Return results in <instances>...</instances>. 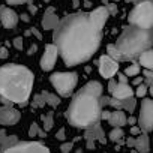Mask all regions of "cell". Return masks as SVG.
<instances>
[{
    "label": "cell",
    "instance_id": "6da1fadb",
    "mask_svg": "<svg viewBox=\"0 0 153 153\" xmlns=\"http://www.w3.org/2000/svg\"><path fill=\"white\" fill-rule=\"evenodd\" d=\"M101 32L93 27L89 14L76 12L65 17L54 29L53 41L66 66L87 62L99 48Z\"/></svg>",
    "mask_w": 153,
    "mask_h": 153
},
{
    "label": "cell",
    "instance_id": "7a4b0ae2",
    "mask_svg": "<svg viewBox=\"0 0 153 153\" xmlns=\"http://www.w3.org/2000/svg\"><path fill=\"white\" fill-rule=\"evenodd\" d=\"M102 95V86L99 81H89L81 90L76 92L66 111V119L72 126L89 128L99 122L101 105L99 98Z\"/></svg>",
    "mask_w": 153,
    "mask_h": 153
},
{
    "label": "cell",
    "instance_id": "3957f363",
    "mask_svg": "<svg viewBox=\"0 0 153 153\" xmlns=\"http://www.w3.org/2000/svg\"><path fill=\"white\" fill-rule=\"evenodd\" d=\"M33 87V74L29 68L21 65H5L0 66V95L2 98L24 104Z\"/></svg>",
    "mask_w": 153,
    "mask_h": 153
},
{
    "label": "cell",
    "instance_id": "277c9868",
    "mask_svg": "<svg viewBox=\"0 0 153 153\" xmlns=\"http://www.w3.org/2000/svg\"><path fill=\"white\" fill-rule=\"evenodd\" d=\"M116 50L120 53L123 62L134 60L143 51L152 47V32L143 30L134 26H128L123 29L117 42L114 44Z\"/></svg>",
    "mask_w": 153,
    "mask_h": 153
},
{
    "label": "cell",
    "instance_id": "5b68a950",
    "mask_svg": "<svg viewBox=\"0 0 153 153\" xmlns=\"http://www.w3.org/2000/svg\"><path fill=\"white\" fill-rule=\"evenodd\" d=\"M129 24L143 30H150L153 24V5L152 0H143L138 2L137 6L132 9V12L128 17Z\"/></svg>",
    "mask_w": 153,
    "mask_h": 153
},
{
    "label": "cell",
    "instance_id": "8992f818",
    "mask_svg": "<svg viewBox=\"0 0 153 153\" xmlns=\"http://www.w3.org/2000/svg\"><path fill=\"white\" fill-rule=\"evenodd\" d=\"M50 81L53 87L57 90V93L63 98H69L76 86L78 75L75 72H54L50 76Z\"/></svg>",
    "mask_w": 153,
    "mask_h": 153
},
{
    "label": "cell",
    "instance_id": "52a82bcc",
    "mask_svg": "<svg viewBox=\"0 0 153 153\" xmlns=\"http://www.w3.org/2000/svg\"><path fill=\"white\" fill-rule=\"evenodd\" d=\"M0 153H50V150L36 141H17L9 146H3Z\"/></svg>",
    "mask_w": 153,
    "mask_h": 153
},
{
    "label": "cell",
    "instance_id": "ba28073f",
    "mask_svg": "<svg viewBox=\"0 0 153 153\" xmlns=\"http://www.w3.org/2000/svg\"><path fill=\"white\" fill-rule=\"evenodd\" d=\"M140 129L147 134L152 131L153 126V101L152 99H144L141 102V110H140V117H138Z\"/></svg>",
    "mask_w": 153,
    "mask_h": 153
},
{
    "label": "cell",
    "instance_id": "9c48e42d",
    "mask_svg": "<svg viewBox=\"0 0 153 153\" xmlns=\"http://www.w3.org/2000/svg\"><path fill=\"white\" fill-rule=\"evenodd\" d=\"M99 105L101 108L104 105H110V107H114L116 110H125V111H129V113H134L135 107H137V101L135 98H128V99H114V98H108V96H101L99 98Z\"/></svg>",
    "mask_w": 153,
    "mask_h": 153
},
{
    "label": "cell",
    "instance_id": "30bf717a",
    "mask_svg": "<svg viewBox=\"0 0 153 153\" xmlns=\"http://www.w3.org/2000/svg\"><path fill=\"white\" fill-rule=\"evenodd\" d=\"M119 71V63L116 60H113L110 56L104 54L99 59V74L104 76V78H111L114 76Z\"/></svg>",
    "mask_w": 153,
    "mask_h": 153
},
{
    "label": "cell",
    "instance_id": "8fae6325",
    "mask_svg": "<svg viewBox=\"0 0 153 153\" xmlns=\"http://www.w3.org/2000/svg\"><path fill=\"white\" fill-rule=\"evenodd\" d=\"M57 56H59V51L56 48L54 44H50L45 47V51L42 54V59H41V68L44 71H51L57 62Z\"/></svg>",
    "mask_w": 153,
    "mask_h": 153
},
{
    "label": "cell",
    "instance_id": "7c38bea8",
    "mask_svg": "<svg viewBox=\"0 0 153 153\" xmlns=\"http://www.w3.org/2000/svg\"><path fill=\"white\" fill-rule=\"evenodd\" d=\"M20 117H21V114L15 108L8 107V105L0 107V125H5V126L15 125V123H18Z\"/></svg>",
    "mask_w": 153,
    "mask_h": 153
},
{
    "label": "cell",
    "instance_id": "4fadbf2b",
    "mask_svg": "<svg viewBox=\"0 0 153 153\" xmlns=\"http://www.w3.org/2000/svg\"><path fill=\"white\" fill-rule=\"evenodd\" d=\"M86 140H87V147L89 149L95 147V141L105 143V134H104L99 123H95V125L89 126V129L86 131Z\"/></svg>",
    "mask_w": 153,
    "mask_h": 153
},
{
    "label": "cell",
    "instance_id": "5bb4252c",
    "mask_svg": "<svg viewBox=\"0 0 153 153\" xmlns=\"http://www.w3.org/2000/svg\"><path fill=\"white\" fill-rule=\"evenodd\" d=\"M108 17H110V15H108L105 6L96 8L95 11H92V12L89 14V20H90V23H92L93 27H95L96 30H99V32H102V27L105 26Z\"/></svg>",
    "mask_w": 153,
    "mask_h": 153
},
{
    "label": "cell",
    "instance_id": "9a60e30c",
    "mask_svg": "<svg viewBox=\"0 0 153 153\" xmlns=\"http://www.w3.org/2000/svg\"><path fill=\"white\" fill-rule=\"evenodd\" d=\"M0 21H2L3 27L6 29H14L18 23V15L15 14V11H12L11 8H3L0 6Z\"/></svg>",
    "mask_w": 153,
    "mask_h": 153
},
{
    "label": "cell",
    "instance_id": "2e32d148",
    "mask_svg": "<svg viewBox=\"0 0 153 153\" xmlns=\"http://www.w3.org/2000/svg\"><path fill=\"white\" fill-rule=\"evenodd\" d=\"M114 99H128V98H134V90L128 83H117L114 92L111 93Z\"/></svg>",
    "mask_w": 153,
    "mask_h": 153
},
{
    "label": "cell",
    "instance_id": "e0dca14e",
    "mask_svg": "<svg viewBox=\"0 0 153 153\" xmlns=\"http://www.w3.org/2000/svg\"><path fill=\"white\" fill-rule=\"evenodd\" d=\"M59 17L54 14V8H48L42 17V27L45 30H53L56 29V26L59 24Z\"/></svg>",
    "mask_w": 153,
    "mask_h": 153
},
{
    "label": "cell",
    "instance_id": "ac0fdd59",
    "mask_svg": "<svg viewBox=\"0 0 153 153\" xmlns=\"http://www.w3.org/2000/svg\"><path fill=\"white\" fill-rule=\"evenodd\" d=\"M108 123L113 126V128H122V126H125L126 125V116H125V113L123 111H120V110H116V111H113V113H110V116H108Z\"/></svg>",
    "mask_w": 153,
    "mask_h": 153
},
{
    "label": "cell",
    "instance_id": "d6986e66",
    "mask_svg": "<svg viewBox=\"0 0 153 153\" xmlns=\"http://www.w3.org/2000/svg\"><path fill=\"white\" fill-rule=\"evenodd\" d=\"M134 147L137 150V153H149L150 150V144H149V137L147 134H140L135 141H134Z\"/></svg>",
    "mask_w": 153,
    "mask_h": 153
},
{
    "label": "cell",
    "instance_id": "ffe728a7",
    "mask_svg": "<svg viewBox=\"0 0 153 153\" xmlns=\"http://www.w3.org/2000/svg\"><path fill=\"white\" fill-rule=\"evenodd\" d=\"M138 63L141 65V66H144L146 69H152L153 68V51L149 48V50H146V51H143L140 56H138Z\"/></svg>",
    "mask_w": 153,
    "mask_h": 153
},
{
    "label": "cell",
    "instance_id": "44dd1931",
    "mask_svg": "<svg viewBox=\"0 0 153 153\" xmlns=\"http://www.w3.org/2000/svg\"><path fill=\"white\" fill-rule=\"evenodd\" d=\"M42 96H44L45 104H48L50 107H57V105L60 104V98H59L57 95H53V93H50V92H44Z\"/></svg>",
    "mask_w": 153,
    "mask_h": 153
},
{
    "label": "cell",
    "instance_id": "7402d4cb",
    "mask_svg": "<svg viewBox=\"0 0 153 153\" xmlns=\"http://www.w3.org/2000/svg\"><path fill=\"white\" fill-rule=\"evenodd\" d=\"M17 137H8L5 131H0V146H9V144H14L17 143Z\"/></svg>",
    "mask_w": 153,
    "mask_h": 153
},
{
    "label": "cell",
    "instance_id": "603a6c76",
    "mask_svg": "<svg viewBox=\"0 0 153 153\" xmlns=\"http://www.w3.org/2000/svg\"><path fill=\"white\" fill-rule=\"evenodd\" d=\"M54 116H53V113H47V114H44L42 116V122H44V131L47 132V131H50L51 128H53V125H54V119H53Z\"/></svg>",
    "mask_w": 153,
    "mask_h": 153
},
{
    "label": "cell",
    "instance_id": "cb8c5ba5",
    "mask_svg": "<svg viewBox=\"0 0 153 153\" xmlns=\"http://www.w3.org/2000/svg\"><path fill=\"white\" fill-rule=\"evenodd\" d=\"M123 129L122 128H113V131L110 132V140L111 141H117V143H120L122 141V138H123Z\"/></svg>",
    "mask_w": 153,
    "mask_h": 153
},
{
    "label": "cell",
    "instance_id": "d4e9b609",
    "mask_svg": "<svg viewBox=\"0 0 153 153\" xmlns=\"http://www.w3.org/2000/svg\"><path fill=\"white\" fill-rule=\"evenodd\" d=\"M138 74H140V66L137 63H134V65H131V66H128L125 69V75L126 76H137Z\"/></svg>",
    "mask_w": 153,
    "mask_h": 153
},
{
    "label": "cell",
    "instance_id": "484cf974",
    "mask_svg": "<svg viewBox=\"0 0 153 153\" xmlns=\"http://www.w3.org/2000/svg\"><path fill=\"white\" fill-rule=\"evenodd\" d=\"M29 135H30V137H36V135H39V137H45V132H44L36 123H32V125H30Z\"/></svg>",
    "mask_w": 153,
    "mask_h": 153
},
{
    "label": "cell",
    "instance_id": "4316f807",
    "mask_svg": "<svg viewBox=\"0 0 153 153\" xmlns=\"http://www.w3.org/2000/svg\"><path fill=\"white\" fill-rule=\"evenodd\" d=\"M44 105H45V101H44L42 93L35 95V98H33V107H35V108H39V107H44Z\"/></svg>",
    "mask_w": 153,
    "mask_h": 153
},
{
    "label": "cell",
    "instance_id": "83f0119b",
    "mask_svg": "<svg viewBox=\"0 0 153 153\" xmlns=\"http://www.w3.org/2000/svg\"><path fill=\"white\" fill-rule=\"evenodd\" d=\"M147 86L146 84H140V86H137V90H135V95L138 96V98H144L146 95H147Z\"/></svg>",
    "mask_w": 153,
    "mask_h": 153
},
{
    "label": "cell",
    "instance_id": "f1b7e54d",
    "mask_svg": "<svg viewBox=\"0 0 153 153\" xmlns=\"http://www.w3.org/2000/svg\"><path fill=\"white\" fill-rule=\"evenodd\" d=\"M144 76H146V81H144L146 86L147 87H152V84H153V72L147 69V71H144Z\"/></svg>",
    "mask_w": 153,
    "mask_h": 153
},
{
    "label": "cell",
    "instance_id": "f546056e",
    "mask_svg": "<svg viewBox=\"0 0 153 153\" xmlns=\"http://www.w3.org/2000/svg\"><path fill=\"white\" fill-rule=\"evenodd\" d=\"M105 9H107V12H108V15H116L117 14V3H107L105 5Z\"/></svg>",
    "mask_w": 153,
    "mask_h": 153
},
{
    "label": "cell",
    "instance_id": "4dcf8cb0",
    "mask_svg": "<svg viewBox=\"0 0 153 153\" xmlns=\"http://www.w3.org/2000/svg\"><path fill=\"white\" fill-rule=\"evenodd\" d=\"M72 147H74V143H63L60 150H62V153H69L72 150Z\"/></svg>",
    "mask_w": 153,
    "mask_h": 153
},
{
    "label": "cell",
    "instance_id": "1f68e13d",
    "mask_svg": "<svg viewBox=\"0 0 153 153\" xmlns=\"http://www.w3.org/2000/svg\"><path fill=\"white\" fill-rule=\"evenodd\" d=\"M12 44H14V47H15L17 50H23V38H21V36L15 38V39L12 41Z\"/></svg>",
    "mask_w": 153,
    "mask_h": 153
},
{
    "label": "cell",
    "instance_id": "d6a6232c",
    "mask_svg": "<svg viewBox=\"0 0 153 153\" xmlns=\"http://www.w3.org/2000/svg\"><path fill=\"white\" fill-rule=\"evenodd\" d=\"M9 56V51L6 47H0V59H6Z\"/></svg>",
    "mask_w": 153,
    "mask_h": 153
},
{
    "label": "cell",
    "instance_id": "836d02e7",
    "mask_svg": "<svg viewBox=\"0 0 153 153\" xmlns=\"http://www.w3.org/2000/svg\"><path fill=\"white\" fill-rule=\"evenodd\" d=\"M26 2H30V0H6L8 5H21V3H26Z\"/></svg>",
    "mask_w": 153,
    "mask_h": 153
},
{
    "label": "cell",
    "instance_id": "e575fe53",
    "mask_svg": "<svg viewBox=\"0 0 153 153\" xmlns=\"http://www.w3.org/2000/svg\"><path fill=\"white\" fill-rule=\"evenodd\" d=\"M116 86H117V81L111 80V81L108 83V92H110V93H113V92H114V89H116Z\"/></svg>",
    "mask_w": 153,
    "mask_h": 153
},
{
    "label": "cell",
    "instance_id": "d590c367",
    "mask_svg": "<svg viewBox=\"0 0 153 153\" xmlns=\"http://www.w3.org/2000/svg\"><path fill=\"white\" fill-rule=\"evenodd\" d=\"M131 134H132V135H137V137H138V135L141 134V129H140L138 126H132V129H131Z\"/></svg>",
    "mask_w": 153,
    "mask_h": 153
},
{
    "label": "cell",
    "instance_id": "8d00e7d4",
    "mask_svg": "<svg viewBox=\"0 0 153 153\" xmlns=\"http://www.w3.org/2000/svg\"><path fill=\"white\" fill-rule=\"evenodd\" d=\"M30 33H33V35H35V36H36L38 39H42V35H41V33L38 32V29H35V27H33V29L30 30Z\"/></svg>",
    "mask_w": 153,
    "mask_h": 153
},
{
    "label": "cell",
    "instance_id": "74e56055",
    "mask_svg": "<svg viewBox=\"0 0 153 153\" xmlns=\"http://www.w3.org/2000/svg\"><path fill=\"white\" fill-rule=\"evenodd\" d=\"M57 138L59 140H65V129H59L57 131Z\"/></svg>",
    "mask_w": 153,
    "mask_h": 153
},
{
    "label": "cell",
    "instance_id": "f35d334b",
    "mask_svg": "<svg viewBox=\"0 0 153 153\" xmlns=\"http://www.w3.org/2000/svg\"><path fill=\"white\" fill-rule=\"evenodd\" d=\"M29 11H30L32 14H36V11H38V8H36V6H35L33 3H30V2H29Z\"/></svg>",
    "mask_w": 153,
    "mask_h": 153
},
{
    "label": "cell",
    "instance_id": "ab89813d",
    "mask_svg": "<svg viewBox=\"0 0 153 153\" xmlns=\"http://www.w3.org/2000/svg\"><path fill=\"white\" fill-rule=\"evenodd\" d=\"M126 123H129V125L134 126V125L137 123V119H135V117H129V120H126Z\"/></svg>",
    "mask_w": 153,
    "mask_h": 153
},
{
    "label": "cell",
    "instance_id": "60d3db41",
    "mask_svg": "<svg viewBox=\"0 0 153 153\" xmlns=\"http://www.w3.org/2000/svg\"><path fill=\"white\" fill-rule=\"evenodd\" d=\"M143 83H144L143 78H135V80H134V84H135V86H140V84H143Z\"/></svg>",
    "mask_w": 153,
    "mask_h": 153
},
{
    "label": "cell",
    "instance_id": "b9f144b4",
    "mask_svg": "<svg viewBox=\"0 0 153 153\" xmlns=\"http://www.w3.org/2000/svg\"><path fill=\"white\" fill-rule=\"evenodd\" d=\"M134 141H135V138H128V141H126V144H128L129 147H134Z\"/></svg>",
    "mask_w": 153,
    "mask_h": 153
},
{
    "label": "cell",
    "instance_id": "7bdbcfd3",
    "mask_svg": "<svg viewBox=\"0 0 153 153\" xmlns=\"http://www.w3.org/2000/svg\"><path fill=\"white\" fill-rule=\"evenodd\" d=\"M80 2H81V0H72V5H74V8H78V6H80Z\"/></svg>",
    "mask_w": 153,
    "mask_h": 153
},
{
    "label": "cell",
    "instance_id": "ee69618b",
    "mask_svg": "<svg viewBox=\"0 0 153 153\" xmlns=\"http://www.w3.org/2000/svg\"><path fill=\"white\" fill-rule=\"evenodd\" d=\"M35 51H36V45H32V48L29 50V54H33Z\"/></svg>",
    "mask_w": 153,
    "mask_h": 153
},
{
    "label": "cell",
    "instance_id": "f6af8a7d",
    "mask_svg": "<svg viewBox=\"0 0 153 153\" xmlns=\"http://www.w3.org/2000/svg\"><path fill=\"white\" fill-rule=\"evenodd\" d=\"M21 20H23V21H29V17H27V15H21Z\"/></svg>",
    "mask_w": 153,
    "mask_h": 153
},
{
    "label": "cell",
    "instance_id": "bcb514c9",
    "mask_svg": "<svg viewBox=\"0 0 153 153\" xmlns=\"http://www.w3.org/2000/svg\"><path fill=\"white\" fill-rule=\"evenodd\" d=\"M126 2H134V3H138V2H143V0H126Z\"/></svg>",
    "mask_w": 153,
    "mask_h": 153
},
{
    "label": "cell",
    "instance_id": "7dc6e473",
    "mask_svg": "<svg viewBox=\"0 0 153 153\" xmlns=\"http://www.w3.org/2000/svg\"><path fill=\"white\" fill-rule=\"evenodd\" d=\"M111 2H113V3H117V2H119V0H111Z\"/></svg>",
    "mask_w": 153,
    "mask_h": 153
},
{
    "label": "cell",
    "instance_id": "c3c4849f",
    "mask_svg": "<svg viewBox=\"0 0 153 153\" xmlns=\"http://www.w3.org/2000/svg\"><path fill=\"white\" fill-rule=\"evenodd\" d=\"M102 2H104V3H105V5H107V3H108V0H102Z\"/></svg>",
    "mask_w": 153,
    "mask_h": 153
},
{
    "label": "cell",
    "instance_id": "681fc988",
    "mask_svg": "<svg viewBox=\"0 0 153 153\" xmlns=\"http://www.w3.org/2000/svg\"><path fill=\"white\" fill-rule=\"evenodd\" d=\"M44 2H50V0H44Z\"/></svg>",
    "mask_w": 153,
    "mask_h": 153
}]
</instances>
